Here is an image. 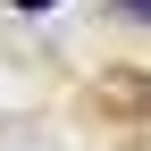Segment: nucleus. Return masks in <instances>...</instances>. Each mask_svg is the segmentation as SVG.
<instances>
[{"instance_id":"f257e3e1","label":"nucleus","mask_w":151,"mask_h":151,"mask_svg":"<svg viewBox=\"0 0 151 151\" xmlns=\"http://www.w3.org/2000/svg\"><path fill=\"white\" fill-rule=\"evenodd\" d=\"M9 9H25V17H42V9H59V0H9Z\"/></svg>"}]
</instances>
